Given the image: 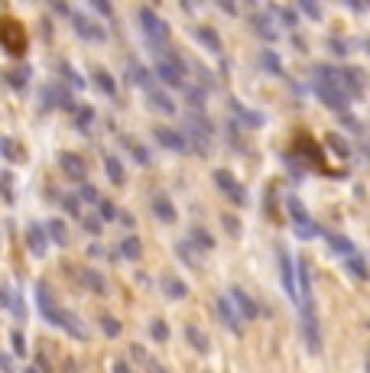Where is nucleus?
I'll use <instances>...</instances> for the list:
<instances>
[{"label": "nucleus", "instance_id": "1a4fd4ad", "mask_svg": "<svg viewBox=\"0 0 370 373\" xmlns=\"http://www.w3.org/2000/svg\"><path fill=\"white\" fill-rule=\"evenodd\" d=\"M36 306H39V315H42V322L46 325H59V308H56V302H52V289L49 282H36Z\"/></svg>", "mask_w": 370, "mask_h": 373}, {"label": "nucleus", "instance_id": "6e6552de", "mask_svg": "<svg viewBox=\"0 0 370 373\" xmlns=\"http://www.w3.org/2000/svg\"><path fill=\"white\" fill-rule=\"evenodd\" d=\"M211 178H215V185H218L234 204H244L247 202V188L237 182V176L231 169H215V176H211Z\"/></svg>", "mask_w": 370, "mask_h": 373}, {"label": "nucleus", "instance_id": "5701e85b", "mask_svg": "<svg viewBox=\"0 0 370 373\" xmlns=\"http://www.w3.org/2000/svg\"><path fill=\"white\" fill-rule=\"evenodd\" d=\"M42 230H46L49 244H59V247H65V244H68V228H65V221L49 218L46 224H42Z\"/></svg>", "mask_w": 370, "mask_h": 373}, {"label": "nucleus", "instance_id": "58836bf2", "mask_svg": "<svg viewBox=\"0 0 370 373\" xmlns=\"http://www.w3.org/2000/svg\"><path fill=\"white\" fill-rule=\"evenodd\" d=\"M75 198H78V202H84V204H98V202H101V192H98L88 178H82V182H78Z\"/></svg>", "mask_w": 370, "mask_h": 373}, {"label": "nucleus", "instance_id": "6e6d98bb", "mask_svg": "<svg viewBox=\"0 0 370 373\" xmlns=\"http://www.w3.org/2000/svg\"><path fill=\"white\" fill-rule=\"evenodd\" d=\"M82 228L88 230L91 237H98V234H101V221H98V218H91V214H82Z\"/></svg>", "mask_w": 370, "mask_h": 373}, {"label": "nucleus", "instance_id": "b1692460", "mask_svg": "<svg viewBox=\"0 0 370 373\" xmlns=\"http://www.w3.org/2000/svg\"><path fill=\"white\" fill-rule=\"evenodd\" d=\"M185 244L192 247L195 254H198V250H202V254L215 250V237H211V234H208L205 228H192V230H189V240H185Z\"/></svg>", "mask_w": 370, "mask_h": 373}, {"label": "nucleus", "instance_id": "a18cd8bd", "mask_svg": "<svg viewBox=\"0 0 370 373\" xmlns=\"http://www.w3.org/2000/svg\"><path fill=\"white\" fill-rule=\"evenodd\" d=\"M150 338L156 341V344H166L169 341V325L162 322V318H153L150 322Z\"/></svg>", "mask_w": 370, "mask_h": 373}, {"label": "nucleus", "instance_id": "c756f323", "mask_svg": "<svg viewBox=\"0 0 370 373\" xmlns=\"http://www.w3.org/2000/svg\"><path fill=\"white\" fill-rule=\"evenodd\" d=\"M231 110H234V117L241 120V124H247V127H260V124H263V114H257V110L244 107L241 101H231Z\"/></svg>", "mask_w": 370, "mask_h": 373}, {"label": "nucleus", "instance_id": "473e14b6", "mask_svg": "<svg viewBox=\"0 0 370 373\" xmlns=\"http://www.w3.org/2000/svg\"><path fill=\"white\" fill-rule=\"evenodd\" d=\"M185 341H189V344H192L198 354H208V351H211L208 338H205V331H202V328H195V325H185Z\"/></svg>", "mask_w": 370, "mask_h": 373}, {"label": "nucleus", "instance_id": "ea45409f", "mask_svg": "<svg viewBox=\"0 0 370 373\" xmlns=\"http://www.w3.org/2000/svg\"><path fill=\"white\" fill-rule=\"evenodd\" d=\"M98 325H101V331H104V338H120V331H124V325L114 318V315H108V312H101V318H98Z\"/></svg>", "mask_w": 370, "mask_h": 373}, {"label": "nucleus", "instance_id": "864d4df0", "mask_svg": "<svg viewBox=\"0 0 370 373\" xmlns=\"http://www.w3.org/2000/svg\"><path fill=\"white\" fill-rule=\"evenodd\" d=\"M341 124H345V127L351 130L354 136H361V133H364V124H361V120H357V117H354L351 110H347V114H341Z\"/></svg>", "mask_w": 370, "mask_h": 373}, {"label": "nucleus", "instance_id": "3c124183", "mask_svg": "<svg viewBox=\"0 0 370 373\" xmlns=\"http://www.w3.org/2000/svg\"><path fill=\"white\" fill-rule=\"evenodd\" d=\"M62 211H65L68 218H82V202H78L75 195H62Z\"/></svg>", "mask_w": 370, "mask_h": 373}, {"label": "nucleus", "instance_id": "c85d7f7f", "mask_svg": "<svg viewBox=\"0 0 370 373\" xmlns=\"http://www.w3.org/2000/svg\"><path fill=\"white\" fill-rule=\"evenodd\" d=\"M160 286H162V296L176 299V302H179V299H185V296H189V286H185V282L179 280V276H162V282H160Z\"/></svg>", "mask_w": 370, "mask_h": 373}, {"label": "nucleus", "instance_id": "bf43d9fd", "mask_svg": "<svg viewBox=\"0 0 370 373\" xmlns=\"http://www.w3.org/2000/svg\"><path fill=\"white\" fill-rule=\"evenodd\" d=\"M299 10H302L305 17H312V20H321V7H315V4H309V0H302Z\"/></svg>", "mask_w": 370, "mask_h": 373}, {"label": "nucleus", "instance_id": "052dcab7", "mask_svg": "<svg viewBox=\"0 0 370 373\" xmlns=\"http://www.w3.org/2000/svg\"><path fill=\"white\" fill-rule=\"evenodd\" d=\"M0 370L4 373H17V364H13V357L7 351H0Z\"/></svg>", "mask_w": 370, "mask_h": 373}, {"label": "nucleus", "instance_id": "603ef678", "mask_svg": "<svg viewBox=\"0 0 370 373\" xmlns=\"http://www.w3.org/2000/svg\"><path fill=\"white\" fill-rule=\"evenodd\" d=\"M328 146H331V150H335L338 156H341V159H347V156H351V146H347V143H345V140H341V136H338V133H328Z\"/></svg>", "mask_w": 370, "mask_h": 373}, {"label": "nucleus", "instance_id": "f8f14e48", "mask_svg": "<svg viewBox=\"0 0 370 373\" xmlns=\"http://www.w3.org/2000/svg\"><path fill=\"white\" fill-rule=\"evenodd\" d=\"M153 136H156V143H160L162 150H172V153H189V143H185V136L179 133V130L156 127V130H153Z\"/></svg>", "mask_w": 370, "mask_h": 373}, {"label": "nucleus", "instance_id": "cd10ccee", "mask_svg": "<svg viewBox=\"0 0 370 373\" xmlns=\"http://www.w3.org/2000/svg\"><path fill=\"white\" fill-rule=\"evenodd\" d=\"M146 98H150V107H156V110H162V114H176V101L169 98L166 91H160V88H150L146 91Z\"/></svg>", "mask_w": 370, "mask_h": 373}, {"label": "nucleus", "instance_id": "f03ea898", "mask_svg": "<svg viewBox=\"0 0 370 373\" xmlns=\"http://www.w3.org/2000/svg\"><path fill=\"white\" fill-rule=\"evenodd\" d=\"M136 20L143 23V36H146V43H150L153 49H160V46L169 43V33H172V30H169V23L153 7H140L136 10Z\"/></svg>", "mask_w": 370, "mask_h": 373}, {"label": "nucleus", "instance_id": "7c9ffc66", "mask_svg": "<svg viewBox=\"0 0 370 373\" xmlns=\"http://www.w3.org/2000/svg\"><path fill=\"white\" fill-rule=\"evenodd\" d=\"M94 88H98V91L104 94V98H114V94H117V81H114V75H110V72H104V68H98V72H94Z\"/></svg>", "mask_w": 370, "mask_h": 373}, {"label": "nucleus", "instance_id": "4468645a", "mask_svg": "<svg viewBox=\"0 0 370 373\" xmlns=\"http://www.w3.org/2000/svg\"><path fill=\"white\" fill-rule=\"evenodd\" d=\"M127 81H130L134 88H143V91L156 88V85H153V72L143 65V62H136V59L127 62Z\"/></svg>", "mask_w": 370, "mask_h": 373}, {"label": "nucleus", "instance_id": "a19ab883", "mask_svg": "<svg viewBox=\"0 0 370 373\" xmlns=\"http://www.w3.org/2000/svg\"><path fill=\"white\" fill-rule=\"evenodd\" d=\"M269 13H273V17H279V23L289 26V30H295V26H299V13H295L293 7H269Z\"/></svg>", "mask_w": 370, "mask_h": 373}, {"label": "nucleus", "instance_id": "37998d69", "mask_svg": "<svg viewBox=\"0 0 370 373\" xmlns=\"http://www.w3.org/2000/svg\"><path fill=\"white\" fill-rule=\"evenodd\" d=\"M176 254H179V263H185V266H192V270H198V254H195V250L185 244V240H179V244H176Z\"/></svg>", "mask_w": 370, "mask_h": 373}, {"label": "nucleus", "instance_id": "dca6fc26", "mask_svg": "<svg viewBox=\"0 0 370 373\" xmlns=\"http://www.w3.org/2000/svg\"><path fill=\"white\" fill-rule=\"evenodd\" d=\"M82 282H84V289H88V292H94V296H108V292H110L108 280H104V273H98L94 266H84V270H82Z\"/></svg>", "mask_w": 370, "mask_h": 373}, {"label": "nucleus", "instance_id": "0e129e2a", "mask_svg": "<svg viewBox=\"0 0 370 373\" xmlns=\"http://www.w3.org/2000/svg\"><path fill=\"white\" fill-rule=\"evenodd\" d=\"M218 7L224 10V13H237V7H234V4H227V0H218Z\"/></svg>", "mask_w": 370, "mask_h": 373}, {"label": "nucleus", "instance_id": "4be33fe9", "mask_svg": "<svg viewBox=\"0 0 370 373\" xmlns=\"http://www.w3.org/2000/svg\"><path fill=\"white\" fill-rule=\"evenodd\" d=\"M215 312H218V318L227 325V331L241 334V318H237L234 306H231V299H218V302H215Z\"/></svg>", "mask_w": 370, "mask_h": 373}, {"label": "nucleus", "instance_id": "412c9836", "mask_svg": "<svg viewBox=\"0 0 370 373\" xmlns=\"http://www.w3.org/2000/svg\"><path fill=\"white\" fill-rule=\"evenodd\" d=\"M153 218L162 221V224H176L179 211H176V204L169 202L166 195H156V198H153Z\"/></svg>", "mask_w": 370, "mask_h": 373}, {"label": "nucleus", "instance_id": "393cba45", "mask_svg": "<svg viewBox=\"0 0 370 373\" xmlns=\"http://www.w3.org/2000/svg\"><path fill=\"white\" fill-rule=\"evenodd\" d=\"M104 172H108L110 185H124L127 172H124V162H120V156H114V153H104Z\"/></svg>", "mask_w": 370, "mask_h": 373}, {"label": "nucleus", "instance_id": "39448f33", "mask_svg": "<svg viewBox=\"0 0 370 373\" xmlns=\"http://www.w3.org/2000/svg\"><path fill=\"white\" fill-rule=\"evenodd\" d=\"M231 306H234V312H237V318L241 322H253V318H260L263 315V308L257 306V299L247 292V289H241V286H231Z\"/></svg>", "mask_w": 370, "mask_h": 373}, {"label": "nucleus", "instance_id": "9d476101", "mask_svg": "<svg viewBox=\"0 0 370 373\" xmlns=\"http://www.w3.org/2000/svg\"><path fill=\"white\" fill-rule=\"evenodd\" d=\"M72 26H75V33L82 36V39H88V43H101V39H108V33H104V30L94 23L91 17L75 13V10H72Z\"/></svg>", "mask_w": 370, "mask_h": 373}, {"label": "nucleus", "instance_id": "0eeeda50", "mask_svg": "<svg viewBox=\"0 0 370 373\" xmlns=\"http://www.w3.org/2000/svg\"><path fill=\"white\" fill-rule=\"evenodd\" d=\"M276 256H279V280H283V292L293 306H299V292H295V263L289 256L286 247H276Z\"/></svg>", "mask_w": 370, "mask_h": 373}, {"label": "nucleus", "instance_id": "72a5a7b5", "mask_svg": "<svg viewBox=\"0 0 370 373\" xmlns=\"http://www.w3.org/2000/svg\"><path fill=\"white\" fill-rule=\"evenodd\" d=\"M130 354H134L136 360H140V364H143V370H146V373H169L166 367H162L160 360H156V357H150V354H146V351L140 348V344H134V348H130Z\"/></svg>", "mask_w": 370, "mask_h": 373}, {"label": "nucleus", "instance_id": "49530a36", "mask_svg": "<svg viewBox=\"0 0 370 373\" xmlns=\"http://www.w3.org/2000/svg\"><path fill=\"white\" fill-rule=\"evenodd\" d=\"M42 110H52V107H59V85H46L42 88Z\"/></svg>", "mask_w": 370, "mask_h": 373}, {"label": "nucleus", "instance_id": "aec40b11", "mask_svg": "<svg viewBox=\"0 0 370 373\" xmlns=\"http://www.w3.org/2000/svg\"><path fill=\"white\" fill-rule=\"evenodd\" d=\"M195 39L211 52V55H221L224 52V43H221V36L211 30V26H195Z\"/></svg>", "mask_w": 370, "mask_h": 373}, {"label": "nucleus", "instance_id": "09e8293b", "mask_svg": "<svg viewBox=\"0 0 370 373\" xmlns=\"http://www.w3.org/2000/svg\"><path fill=\"white\" fill-rule=\"evenodd\" d=\"M0 198H7V204H13V176L10 172H0Z\"/></svg>", "mask_w": 370, "mask_h": 373}, {"label": "nucleus", "instance_id": "680f3d73", "mask_svg": "<svg viewBox=\"0 0 370 373\" xmlns=\"http://www.w3.org/2000/svg\"><path fill=\"white\" fill-rule=\"evenodd\" d=\"M49 7H52V13H59V17H72V7H68V4H62V0H52Z\"/></svg>", "mask_w": 370, "mask_h": 373}, {"label": "nucleus", "instance_id": "8fccbe9b", "mask_svg": "<svg viewBox=\"0 0 370 373\" xmlns=\"http://www.w3.org/2000/svg\"><path fill=\"white\" fill-rule=\"evenodd\" d=\"M98 221H101V224L104 221H117V204L101 198V202H98Z\"/></svg>", "mask_w": 370, "mask_h": 373}, {"label": "nucleus", "instance_id": "69168bd1", "mask_svg": "<svg viewBox=\"0 0 370 373\" xmlns=\"http://www.w3.org/2000/svg\"><path fill=\"white\" fill-rule=\"evenodd\" d=\"M0 306H10V289H0Z\"/></svg>", "mask_w": 370, "mask_h": 373}, {"label": "nucleus", "instance_id": "2f4dec72", "mask_svg": "<svg viewBox=\"0 0 370 373\" xmlns=\"http://www.w3.org/2000/svg\"><path fill=\"white\" fill-rule=\"evenodd\" d=\"M140 254H143V247H140V240L134 237V234H127L124 240L117 244V256H124V260H140Z\"/></svg>", "mask_w": 370, "mask_h": 373}, {"label": "nucleus", "instance_id": "7ed1b4c3", "mask_svg": "<svg viewBox=\"0 0 370 373\" xmlns=\"http://www.w3.org/2000/svg\"><path fill=\"white\" fill-rule=\"evenodd\" d=\"M312 91H315V98H319L325 107H331V110H338V114H347L351 110V98H347L341 88H335V85H325V81H312Z\"/></svg>", "mask_w": 370, "mask_h": 373}, {"label": "nucleus", "instance_id": "2eb2a0df", "mask_svg": "<svg viewBox=\"0 0 370 373\" xmlns=\"http://www.w3.org/2000/svg\"><path fill=\"white\" fill-rule=\"evenodd\" d=\"M319 234H321L325 240H328V247L335 250L338 256H341V260H347L351 254H357L354 240H351V237H345V234H338V230H319Z\"/></svg>", "mask_w": 370, "mask_h": 373}, {"label": "nucleus", "instance_id": "bb28decb", "mask_svg": "<svg viewBox=\"0 0 370 373\" xmlns=\"http://www.w3.org/2000/svg\"><path fill=\"white\" fill-rule=\"evenodd\" d=\"M120 143L130 150V156H134V162L136 166H153V156H150V150H146L143 143H136L134 136H120Z\"/></svg>", "mask_w": 370, "mask_h": 373}, {"label": "nucleus", "instance_id": "c03bdc74", "mask_svg": "<svg viewBox=\"0 0 370 373\" xmlns=\"http://www.w3.org/2000/svg\"><path fill=\"white\" fill-rule=\"evenodd\" d=\"M59 68H62V75L68 78V85H72V88H84V85H88V81H84V75L78 72L75 65H72V62H59Z\"/></svg>", "mask_w": 370, "mask_h": 373}, {"label": "nucleus", "instance_id": "338daca9", "mask_svg": "<svg viewBox=\"0 0 370 373\" xmlns=\"http://www.w3.org/2000/svg\"><path fill=\"white\" fill-rule=\"evenodd\" d=\"M26 373H42V370H39V367H26Z\"/></svg>", "mask_w": 370, "mask_h": 373}, {"label": "nucleus", "instance_id": "13d9d810", "mask_svg": "<svg viewBox=\"0 0 370 373\" xmlns=\"http://www.w3.org/2000/svg\"><path fill=\"white\" fill-rule=\"evenodd\" d=\"M10 344H13V354H20V357L26 354V341H23V334H20V331H13V334H10Z\"/></svg>", "mask_w": 370, "mask_h": 373}, {"label": "nucleus", "instance_id": "9b49d317", "mask_svg": "<svg viewBox=\"0 0 370 373\" xmlns=\"http://www.w3.org/2000/svg\"><path fill=\"white\" fill-rule=\"evenodd\" d=\"M56 328L68 331V338L72 341H88V328H84V322L75 312H68V308H59V325H56Z\"/></svg>", "mask_w": 370, "mask_h": 373}, {"label": "nucleus", "instance_id": "f257e3e1", "mask_svg": "<svg viewBox=\"0 0 370 373\" xmlns=\"http://www.w3.org/2000/svg\"><path fill=\"white\" fill-rule=\"evenodd\" d=\"M185 136V143L189 150H198V153H208L211 140H215V127H211V120L205 114H185V130H179Z\"/></svg>", "mask_w": 370, "mask_h": 373}, {"label": "nucleus", "instance_id": "ddd939ff", "mask_svg": "<svg viewBox=\"0 0 370 373\" xmlns=\"http://www.w3.org/2000/svg\"><path fill=\"white\" fill-rule=\"evenodd\" d=\"M150 72H153V81H162L166 88H182L185 85L182 72H179V68H172L169 62H162V59H156V65H153Z\"/></svg>", "mask_w": 370, "mask_h": 373}, {"label": "nucleus", "instance_id": "de8ad7c7", "mask_svg": "<svg viewBox=\"0 0 370 373\" xmlns=\"http://www.w3.org/2000/svg\"><path fill=\"white\" fill-rule=\"evenodd\" d=\"M328 49H331V55H338V59L351 55V43H347V39H341V36H331V39H328Z\"/></svg>", "mask_w": 370, "mask_h": 373}, {"label": "nucleus", "instance_id": "f3484780", "mask_svg": "<svg viewBox=\"0 0 370 373\" xmlns=\"http://www.w3.org/2000/svg\"><path fill=\"white\" fill-rule=\"evenodd\" d=\"M26 247H30L36 256H46V250H49V237H46L42 224H36V221L26 228Z\"/></svg>", "mask_w": 370, "mask_h": 373}, {"label": "nucleus", "instance_id": "f704fd0d", "mask_svg": "<svg viewBox=\"0 0 370 373\" xmlns=\"http://www.w3.org/2000/svg\"><path fill=\"white\" fill-rule=\"evenodd\" d=\"M260 68H267L269 75H279V78L286 75V68H283V59H279L273 49H263V52H260Z\"/></svg>", "mask_w": 370, "mask_h": 373}, {"label": "nucleus", "instance_id": "5fc2aeb1", "mask_svg": "<svg viewBox=\"0 0 370 373\" xmlns=\"http://www.w3.org/2000/svg\"><path fill=\"white\" fill-rule=\"evenodd\" d=\"M221 224L227 228V234H231V237H241V221H237L234 214H221Z\"/></svg>", "mask_w": 370, "mask_h": 373}, {"label": "nucleus", "instance_id": "e433bc0d", "mask_svg": "<svg viewBox=\"0 0 370 373\" xmlns=\"http://www.w3.org/2000/svg\"><path fill=\"white\" fill-rule=\"evenodd\" d=\"M94 124V107L91 104H82V107H75V127L78 133H88Z\"/></svg>", "mask_w": 370, "mask_h": 373}, {"label": "nucleus", "instance_id": "6ab92c4d", "mask_svg": "<svg viewBox=\"0 0 370 373\" xmlns=\"http://www.w3.org/2000/svg\"><path fill=\"white\" fill-rule=\"evenodd\" d=\"M59 169L65 172V176H72V178L82 182L84 172H88V166H84V159L78 153H59Z\"/></svg>", "mask_w": 370, "mask_h": 373}, {"label": "nucleus", "instance_id": "4d7b16f0", "mask_svg": "<svg viewBox=\"0 0 370 373\" xmlns=\"http://www.w3.org/2000/svg\"><path fill=\"white\" fill-rule=\"evenodd\" d=\"M91 10L94 13H101V17H108V20H114V7L104 4V0H91Z\"/></svg>", "mask_w": 370, "mask_h": 373}, {"label": "nucleus", "instance_id": "20e7f679", "mask_svg": "<svg viewBox=\"0 0 370 373\" xmlns=\"http://www.w3.org/2000/svg\"><path fill=\"white\" fill-rule=\"evenodd\" d=\"M286 211H289V218L295 221V237H299V240H312L315 234H319L315 221H312V214L305 211V204L299 202V198H289V202H286Z\"/></svg>", "mask_w": 370, "mask_h": 373}, {"label": "nucleus", "instance_id": "79ce46f5", "mask_svg": "<svg viewBox=\"0 0 370 373\" xmlns=\"http://www.w3.org/2000/svg\"><path fill=\"white\" fill-rule=\"evenodd\" d=\"M0 153H4V159H10V162H20V159H23V150H20V143H17V140H10V136H4V140H0Z\"/></svg>", "mask_w": 370, "mask_h": 373}, {"label": "nucleus", "instance_id": "4c0bfd02", "mask_svg": "<svg viewBox=\"0 0 370 373\" xmlns=\"http://www.w3.org/2000/svg\"><path fill=\"white\" fill-rule=\"evenodd\" d=\"M345 270L351 273L354 280H361V282L370 276V273H367V263H364V256H361V254H351V256H347V260H345Z\"/></svg>", "mask_w": 370, "mask_h": 373}, {"label": "nucleus", "instance_id": "a211bd4d", "mask_svg": "<svg viewBox=\"0 0 370 373\" xmlns=\"http://www.w3.org/2000/svg\"><path fill=\"white\" fill-rule=\"evenodd\" d=\"M250 23H253V33H257V36H263L267 43H276L279 33H276V26H273V17H269V13L257 10V13L250 17Z\"/></svg>", "mask_w": 370, "mask_h": 373}, {"label": "nucleus", "instance_id": "e2e57ef3", "mask_svg": "<svg viewBox=\"0 0 370 373\" xmlns=\"http://www.w3.org/2000/svg\"><path fill=\"white\" fill-rule=\"evenodd\" d=\"M110 373H136V370L127 364V360H114V364H110Z\"/></svg>", "mask_w": 370, "mask_h": 373}, {"label": "nucleus", "instance_id": "a878e982", "mask_svg": "<svg viewBox=\"0 0 370 373\" xmlns=\"http://www.w3.org/2000/svg\"><path fill=\"white\" fill-rule=\"evenodd\" d=\"M30 78H33V68H30V65H20V68H13V72H7V75H4V81H7L13 91H26Z\"/></svg>", "mask_w": 370, "mask_h": 373}, {"label": "nucleus", "instance_id": "c9c22d12", "mask_svg": "<svg viewBox=\"0 0 370 373\" xmlns=\"http://www.w3.org/2000/svg\"><path fill=\"white\" fill-rule=\"evenodd\" d=\"M185 98H189V114H205V88H195V85H182Z\"/></svg>", "mask_w": 370, "mask_h": 373}, {"label": "nucleus", "instance_id": "423d86ee", "mask_svg": "<svg viewBox=\"0 0 370 373\" xmlns=\"http://www.w3.org/2000/svg\"><path fill=\"white\" fill-rule=\"evenodd\" d=\"M299 322H302V334H305V348L312 354L321 351V328L319 318H315V306H299Z\"/></svg>", "mask_w": 370, "mask_h": 373}]
</instances>
